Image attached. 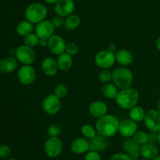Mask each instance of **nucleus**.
I'll use <instances>...</instances> for the list:
<instances>
[{
    "mask_svg": "<svg viewBox=\"0 0 160 160\" xmlns=\"http://www.w3.org/2000/svg\"><path fill=\"white\" fill-rule=\"evenodd\" d=\"M120 121L116 116L108 115L97 119L95 129L98 134L106 138L112 137L118 133Z\"/></svg>",
    "mask_w": 160,
    "mask_h": 160,
    "instance_id": "1",
    "label": "nucleus"
},
{
    "mask_svg": "<svg viewBox=\"0 0 160 160\" xmlns=\"http://www.w3.org/2000/svg\"><path fill=\"white\" fill-rule=\"evenodd\" d=\"M116 103L120 108L125 110H130L136 106L139 101V93L132 87L120 89L115 99Z\"/></svg>",
    "mask_w": 160,
    "mask_h": 160,
    "instance_id": "2",
    "label": "nucleus"
},
{
    "mask_svg": "<svg viewBox=\"0 0 160 160\" xmlns=\"http://www.w3.org/2000/svg\"><path fill=\"white\" fill-rule=\"evenodd\" d=\"M112 74V83L119 89H124L131 87L134 82V75L130 69L125 67L116 68Z\"/></svg>",
    "mask_w": 160,
    "mask_h": 160,
    "instance_id": "3",
    "label": "nucleus"
},
{
    "mask_svg": "<svg viewBox=\"0 0 160 160\" xmlns=\"http://www.w3.org/2000/svg\"><path fill=\"white\" fill-rule=\"evenodd\" d=\"M24 14L27 20L33 24H37L45 20L48 14V9L42 3H34L30 4L26 8Z\"/></svg>",
    "mask_w": 160,
    "mask_h": 160,
    "instance_id": "4",
    "label": "nucleus"
},
{
    "mask_svg": "<svg viewBox=\"0 0 160 160\" xmlns=\"http://www.w3.org/2000/svg\"><path fill=\"white\" fill-rule=\"evenodd\" d=\"M44 150L48 158H57L62 154L63 150L62 141L58 136H49L45 141Z\"/></svg>",
    "mask_w": 160,
    "mask_h": 160,
    "instance_id": "5",
    "label": "nucleus"
},
{
    "mask_svg": "<svg viewBox=\"0 0 160 160\" xmlns=\"http://www.w3.org/2000/svg\"><path fill=\"white\" fill-rule=\"evenodd\" d=\"M15 57L23 65H31L37 58L34 50L26 45H22L16 49Z\"/></svg>",
    "mask_w": 160,
    "mask_h": 160,
    "instance_id": "6",
    "label": "nucleus"
},
{
    "mask_svg": "<svg viewBox=\"0 0 160 160\" xmlns=\"http://www.w3.org/2000/svg\"><path fill=\"white\" fill-rule=\"evenodd\" d=\"M95 62L97 67L102 70L111 68L116 63L115 53L109 50H101L95 55Z\"/></svg>",
    "mask_w": 160,
    "mask_h": 160,
    "instance_id": "7",
    "label": "nucleus"
},
{
    "mask_svg": "<svg viewBox=\"0 0 160 160\" xmlns=\"http://www.w3.org/2000/svg\"><path fill=\"white\" fill-rule=\"evenodd\" d=\"M61 107H62L61 99L56 97L54 93L46 96L42 101V109L46 114L50 115L59 113Z\"/></svg>",
    "mask_w": 160,
    "mask_h": 160,
    "instance_id": "8",
    "label": "nucleus"
},
{
    "mask_svg": "<svg viewBox=\"0 0 160 160\" xmlns=\"http://www.w3.org/2000/svg\"><path fill=\"white\" fill-rule=\"evenodd\" d=\"M37 74L35 69L31 65H23L19 68L17 72V78L21 84L28 86L35 81Z\"/></svg>",
    "mask_w": 160,
    "mask_h": 160,
    "instance_id": "9",
    "label": "nucleus"
},
{
    "mask_svg": "<svg viewBox=\"0 0 160 160\" xmlns=\"http://www.w3.org/2000/svg\"><path fill=\"white\" fill-rule=\"evenodd\" d=\"M144 123L151 132L160 131V113L157 109H150L145 114Z\"/></svg>",
    "mask_w": 160,
    "mask_h": 160,
    "instance_id": "10",
    "label": "nucleus"
},
{
    "mask_svg": "<svg viewBox=\"0 0 160 160\" xmlns=\"http://www.w3.org/2000/svg\"><path fill=\"white\" fill-rule=\"evenodd\" d=\"M74 9L75 3L73 0H59L54 6L56 15L62 17H67L73 14Z\"/></svg>",
    "mask_w": 160,
    "mask_h": 160,
    "instance_id": "11",
    "label": "nucleus"
},
{
    "mask_svg": "<svg viewBox=\"0 0 160 160\" xmlns=\"http://www.w3.org/2000/svg\"><path fill=\"white\" fill-rule=\"evenodd\" d=\"M55 28L51 20H44L36 24L35 34L39 39H48L55 34Z\"/></svg>",
    "mask_w": 160,
    "mask_h": 160,
    "instance_id": "12",
    "label": "nucleus"
},
{
    "mask_svg": "<svg viewBox=\"0 0 160 160\" xmlns=\"http://www.w3.org/2000/svg\"><path fill=\"white\" fill-rule=\"evenodd\" d=\"M66 45H67V43H66L65 40L59 35L54 34L48 39V46L47 47L53 54L59 55L64 53L66 50Z\"/></svg>",
    "mask_w": 160,
    "mask_h": 160,
    "instance_id": "13",
    "label": "nucleus"
},
{
    "mask_svg": "<svg viewBox=\"0 0 160 160\" xmlns=\"http://www.w3.org/2000/svg\"><path fill=\"white\" fill-rule=\"evenodd\" d=\"M138 131V124L131 119H126L120 122L118 132L124 138H131Z\"/></svg>",
    "mask_w": 160,
    "mask_h": 160,
    "instance_id": "14",
    "label": "nucleus"
},
{
    "mask_svg": "<svg viewBox=\"0 0 160 160\" xmlns=\"http://www.w3.org/2000/svg\"><path fill=\"white\" fill-rule=\"evenodd\" d=\"M122 147L124 151V153L129 155L133 160H138L141 156V146L138 144L133 138H126L122 143Z\"/></svg>",
    "mask_w": 160,
    "mask_h": 160,
    "instance_id": "15",
    "label": "nucleus"
},
{
    "mask_svg": "<svg viewBox=\"0 0 160 160\" xmlns=\"http://www.w3.org/2000/svg\"><path fill=\"white\" fill-rule=\"evenodd\" d=\"M88 111L92 116L99 119L107 114L108 106L105 102L101 100H95L90 104Z\"/></svg>",
    "mask_w": 160,
    "mask_h": 160,
    "instance_id": "16",
    "label": "nucleus"
},
{
    "mask_svg": "<svg viewBox=\"0 0 160 160\" xmlns=\"http://www.w3.org/2000/svg\"><path fill=\"white\" fill-rule=\"evenodd\" d=\"M70 150L77 155L86 153L89 151L88 140L84 137L75 138L70 143Z\"/></svg>",
    "mask_w": 160,
    "mask_h": 160,
    "instance_id": "17",
    "label": "nucleus"
},
{
    "mask_svg": "<svg viewBox=\"0 0 160 160\" xmlns=\"http://www.w3.org/2000/svg\"><path fill=\"white\" fill-rule=\"evenodd\" d=\"M41 67L45 75L48 77H52L57 74L59 71L56 60L52 57H46L42 61Z\"/></svg>",
    "mask_w": 160,
    "mask_h": 160,
    "instance_id": "18",
    "label": "nucleus"
},
{
    "mask_svg": "<svg viewBox=\"0 0 160 160\" xmlns=\"http://www.w3.org/2000/svg\"><path fill=\"white\" fill-rule=\"evenodd\" d=\"M140 155L142 158L147 160H152L159 155V148L154 143L148 142L141 146Z\"/></svg>",
    "mask_w": 160,
    "mask_h": 160,
    "instance_id": "19",
    "label": "nucleus"
},
{
    "mask_svg": "<svg viewBox=\"0 0 160 160\" xmlns=\"http://www.w3.org/2000/svg\"><path fill=\"white\" fill-rule=\"evenodd\" d=\"M18 66V61L14 56H9L2 58L0 61V72L3 74L13 72Z\"/></svg>",
    "mask_w": 160,
    "mask_h": 160,
    "instance_id": "20",
    "label": "nucleus"
},
{
    "mask_svg": "<svg viewBox=\"0 0 160 160\" xmlns=\"http://www.w3.org/2000/svg\"><path fill=\"white\" fill-rule=\"evenodd\" d=\"M89 142V151H95V152H102L108 147L107 138L97 134L95 137L88 140Z\"/></svg>",
    "mask_w": 160,
    "mask_h": 160,
    "instance_id": "21",
    "label": "nucleus"
},
{
    "mask_svg": "<svg viewBox=\"0 0 160 160\" xmlns=\"http://www.w3.org/2000/svg\"><path fill=\"white\" fill-rule=\"evenodd\" d=\"M116 61L123 67L130 65L133 62L134 56L132 53L126 49H121L115 53Z\"/></svg>",
    "mask_w": 160,
    "mask_h": 160,
    "instance_id": "22",
    "label": "nucleus"
},
{
    "mask_svg": "<svg viewBox=\"0 0 160 160\" xmlns=\"http://www.w3.org/2000/svg\"><path fill=\"white\" fill-rule=\"evenodd\" d=\"M56 62H57L59 70L63 71V72H67V71L70 70L73 64L72 56H70V54L67 53L66 52L58 55Z\"/></svg>",
    "mask_w": 160,
    "mask_h": 160,
    "instance_id": "23",
    "label": "nucleus"
},
{
    "mask_svg": "<svg viewBox=\"0 0 160 160\" xmlns=\"http://www.w3.org/2000/svg\"><path fill=\"white\" fill-rule=\"evenodd\" d=\"M145 114L146 112L142 107L136 105L129 110V119L135 122H142L145 119Z\"/></svg>",
    "mask_w": 160,
    "mask_h": 160,
    "instance_id": "24",
    "label": "nucleus"
},
{
    "mask_svg": "<svg viewBox=\"0 0 160 160\" xmlns=\"http://www.w3.org/2000/svg\"><path fill=\"white\" fill-rule=\"evenodd\" d=\"M33 30H34V24L27 20L20 21L16 28V31L17 34L23 37H25L28 35L32 33Z\"/></svg>",
    "mask_w": 160,
    "mask_h": 160,
    "instance_id": "25",
    "label": "nucleus"
},
{
    "mask_svg": "<svg viewBox=\"0 0 160 160\" xmlns=\"http://www.w3.org/2000/svg\"><path fill=\"white\" fill-rule=\"evenodd\" d=\"M81 17L77 14H71L65 19L64 28L67 31H73L76 29L81 24Z\"/></svg>",
    "mask_w": 160,
    "mask_h": 160,
    "instance_id": "26",
    "label": "nucleus"
},
{
    "mask_svg": "<svg viewBox=\"0 0 160 160\" xmlns=\"http://www.w3.org/2000/svg\"><path fill=\"white\" fill-rule=\"evenodd\" d=\"M118 88L113 83H109L103 85L102 88V93L108 99H116L118 93Z\"/></svg>",
    "mask_w": 160,
    "mask_h": 160,
    "instance_id": "27",
    "label": "nucleus"
},
{
    "mask_svg": "<svg viewBox=\"0 0 160 160\" xmlns=\"http://www.w3.org/2000/svg\"><path fill=\"white\" fill-rule=\"evenodd\" d=\"M132 138L140 146L144 145V144L149 142V135H148V133L145 131H142V130H138L135 134L132 136Z\"/></svg>",
    "mask_w": 160,
    "mask_h": 160,
    "instance_id": "28",
    "label": "nucleus"
},
{
    "mask_svg": "<svg viewBox=\"0 0 160 160\" xmlns=\"http://www.w3.org/2000/svg\"><path fill=\"white\" fill-rule=\"evenodd\" d=\"M81 132L82 133L84 138L88 140H90L92 138L95 137L97 135V130L95 127L92 126L90 124H84L81 126Z\"/></svg>",
    "mask_w": 160,
    "mask_h": 160,
    "instance_id": "29",
    "label": "nucleus"
},
{
    "mask_svg": "<svg viewBox=\"0 0 160 160\" xmlns=\"http://www.w3.org/2000/svg\"><path fill=\"white\" fill-rule=\"evenodd\" d=\"M39 41H40V39H39L38 36L35 33L33 32L25 36L24 39H23L24 45L31 47V48H34V47L39 45Z\"/></svg>",
    "mask_w": 160,
    "mask_h": 160,
    "instance_id": "30",
    "label": "nucleus"
},
{
    "mask_svg": "<svg viewBox=\"0 0 160 160\" xmlns=\"http://www.w3.org/2000/svg\"><path fill=\"white\" fill-rule=\"evenodd\" d=\"M98 78L100 83L106 84V83H111L112 80V74L109 69H102L98 73Z\"/></svg>",
    "mask_w": 160,
    "mask_h": 160,
    "instance_id": "31",
    "label": "nucleus"
},
{
    "mask_svg": "<svg viewBox=\"0 0 160 160\" xmlns=\"http://www.w3.org/2000/svg\"><path fill=\"white\" fill-rule=\"evenodd\" d=\"M68 93V89L64 84H59L54 89V94L59 99H62L67 96Z\"/></svg>",
    "mask_w": 160,
    "mask_h": 160,
    "instance_id": "32",
    "label": "nucleus"
},
{
    "mask_svg": "<svg viewBox=\"0 0 160 160\" xmlns=\"http://www.w3.org/2000/svg\"><path fill=\"white\" fill-rule=\"evenodd\" d=\"M65 52L67 53H68V54H70V56H75L79 52V47L78 46L77 44L73 43V42H69L66 45Z\"/></svg>",
    "mask_w": 160,
    "mask_h": 160,
    "instance_id": "33",
    "label": "nucleus"
},
{
    "mask_svg": "<svg viewBox=\"0 0 160 160\" xmlns=\"http://www.w3.org/2000/svg\"><path fill=\"white\" fill-rule=\"evenodd\" d=\"M11 147L7 144H0V158H7L11 155Z\"/></svg>",
    "mask_w": 160,
    "mask_h": 160,
    "instance_id": "34",
    "label": "nucleus"
},
{
    "mask_svg": "<svg viewBox=\"0 0 160 160\" xmlns=\"http://www.w3.org/2000/svg\"><path fill=\"white\" fill-rule=\"evenodd\" d=\"M84 160H102V157L99 152L95 151H88L86 152Z\"/></svg>",
    "mask_w": 160,
    "mask_h": 160,
    "instance_id": "35",
    "label": "nucleus"
},
{
    "mask_svg": "<svg viewBox=\"0 0 160 160\" xmlns=\"http://www.w3.org/2000/svg\"><path fill=\"white\" fill-rule=\"evenodd\" d=\"M60 133V127L58 125H56V124H52L48 129V133L50 135V136H59Z\"/></svg>",
    "mask_w": 160,
    "mask_h": 160,
    "instance_id": "36",
    "label": "nucleus"
},
{
    "mask_svg": "<svg viewBox=\"0 0 160 160\" xmlns=\"http://www.w3.org/2000/svg\"><path fill=\"white\" fill-rule=\"evenodd\" d=\"M52 23L54 25L55 28H61L62 26H64V23H65V20L64 17H60V16H55L52 18L51 20Z\"/></svg>",
    "mask_w": 160,
    "mask_h": 160,
    "instance_id": "37",
    "label": "nucleus"
},
{
    "mask_svg": "<svg viewBox=\"0 0 160 160\" xmlns=\"http://www.w3.org/2000/svg\"><path fill=\"white\" fill-rule=\"evenodd\" d=\"M109 160H133L131 157L126 153H122V152H119V153H116L111 156Z\"/></svg>",
    "mask_w": 160,
    "mask_h": 160,
    "instance_id": "38",
    "label": "nucleus"
},
{
    "mask_svg": "<svg viewBox=\"0 0 160 160\" xmlns=\"http://www.w3.org/2000/svg\"><path fill=\"white\" fill-rule=\"evenodd\" d=\"M149 135V142L156 144V141H158V133L156 132H151L148 133Z\"/></svg>",
    "mask_w": 160,
    "mask_h": 160,
    "instance_id": "39",
    "label": "nucleus"
},
{
    "mask_svg": "<svg viewBox=\"0 0 160 160\" xmlns=\"http://www.w3.org/2000/svg\"><path fill=\"white\" fill-rule=\"evenodd\" d=\"M39 45L41 46H48V39H40V41H39Z\"/></svg>",
    "mask_w": 160,
    "mask_h": 160,
    "instance_id": "40",
    "label": "nucleus"
},
{
    "mask_svg": "<svg viewBox=\"0 0 160 160\" xmlns=\"http://www.w3.org/2000/svg\"><path fill=\"white\" fill-rule=\"evenodd\" d=\"M156 48L158 49V50H159V51H160V36L159 38H158L157 40H156Z\"/></svg>",
    "mask_w": 160,
    "mask_h": 160,
    "instance_id": "41",
    "label": "nucleus"
},
{
    "mask_svg": "<svg viewBox=\"0 0 160 160\" xmlns=\"http://www.w3.org/2000/svg\"><path fill=\"white\" fill-rule=\"evenodd\" d=\"M59 0H45V2H46L48 4H56Z\"/></svg>",
    "mask_w": 160,
    "mask_h": 160,
    "instance_id": "42",
    "label": "nucleus"
},
{
    "mask_svg": "<svg viewBox=\"0 0 160 160\" xmlns=\"http://www.w3.org/2000/svg\"><path fill=\"white\" fill-rule=\"evenodd\" d=\"M157 110L159 111L160 113V100H159V102H158V104H157Z\"/></svg>",
    "mask_w": 160,
    "mask_h": 160,
    "instance_id": "43",
    "label": "nucleus"
},
{
    "mask_svg": "<svg viewBox=\"0 0 160 160\" xmlns=\"http://www.w3.org/2000/svg\"><path fill=\"white\" fill-rule=\"evenodd\" d=\"M158 142L160 144V131L158 132Z\"/></svg>",
    "mask_w": 160,
    "mask_h": 160,
    "instance_id": "44",
    "label": "nucleus"
},
{
    "mask_svg": "<svg viewBox=\"0 0 160 160\" xmlns=\"http://www.w3.org/2000/svg\"><path fill=\"white\" fill-rule=\"evenodd\" d=\"M152 160H160V155H158V156H156V158H153Z\"/></svg>",
    "mask_w": 160,
    "mask_h": 160,
    "instance_id": "45",
    "label": "nucleus"
},
{
    "mask_svg": "<svg viewBox=\"0 0 160 160\" xmlns=\"http://www.w3.org/2000/svg\"><path fill=\"white\" fill-rule=\"evenodd\" d=\"M7 160H18V159L16 158H8Z\"/></svg>",
    "mask_w": 160,
    "mask_h": 160,
    "instance_id": "46",
    "label": "nucleus"
},
{
    "mask_svg": "<svg viewBox=\"0 0 160 160\" xmlns=\"http://www.w3.org/2000/svg\"><path fill=\"white\" fill-rule=\"evenodd\" d=\"M138 160H147V159H145V158H138Z\"/></svg>",
    "mask_w": 160,
    "mask_h": 160,
    "instance_id": "47",
    "label": "nucleus"
},
{
    "mask_svg": "<svg viewBox=\"0 0 160 160\" xmlns=\"http://www.w3.org/2000/svg\"><path fill=\"white\" fill-rule=\"evenodd\" d=\"M0 159H1V158H0Z\"/></svg>",
    "mask_w": 160,
    "mask_h": 160,
    "instance_id": "48",
    "label": "nucleus"
}]
</instances>
